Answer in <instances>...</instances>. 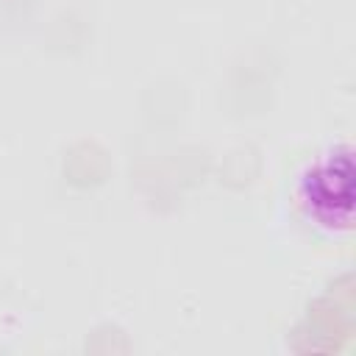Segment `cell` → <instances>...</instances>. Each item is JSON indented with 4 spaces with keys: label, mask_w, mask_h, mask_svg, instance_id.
Masks as SVG:
<instances>
[{
    "label": "cell",
    "mask_w": 356,
    "mask_h": 356,
    "mask_svg": "<svg viewBox=\"0 0 356 356\" xmlns=\"http://www.w3.org/2000/svg\"><path fill=\"white\" fill-rule=\"evenodd\" d=\"M353 200L356 172L350 147H334L300 178V203L306 214L328 231H345L353 222Z\"/></svg>",
    "instance_id": "obj_1"
}]
</instances>
